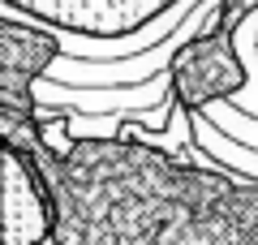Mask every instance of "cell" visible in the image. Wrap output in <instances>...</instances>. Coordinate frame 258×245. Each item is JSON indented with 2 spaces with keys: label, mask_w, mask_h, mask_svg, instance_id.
I'll list each match as a JSON object with an SVG mask.
<instances>
[{
  "label": "cell",
  "mask_w": 258,
  "mask_h": 245,
  "mask_svg": "<svg viewBox=\"0 0 258 245\" xmlns=\"http://www.w3.org/2000/svg\"><path fill=\"white\" fill-rule=\"evenodd\" d=\"M168 78H172L176 108L185 116H194V112H207L215 103L241 99V91L249 86V65L237 47V35L203 26L194 39H185L176 47Z\"/></svg>",
  "instance_id": "1"
},
{
  "label": "cell",
  "mask_w": 258,
  "mask_h": 245,
  "mask_svg": "<svg viewBox=\"0 0 258 245\" xmlns=\"http://www.w3.org/2000/svg\"><path fill=\"white\" fill-rule=\"evenodd\" d=\"M56 232V198L47 176L22 146L5 142V241L0 245H47Z\"/></svg>",
  "instance_id": "3"
},
{
  "label": "cell",
  "mask_w": 258,
  "mask_h": 245,
  "mask_svg": "<svg viewBox=\"0 0 258 245\" xmlns=\"http://www.w3.org/2000/svg\"><path fill=\"white\" fill-rule=\"evenodd\" d=\"M64 56L60 30H47L39 22H18V13H5L0 22V112L5 125L39 116L35 82Z\"/></svg>",
  "instance_id": "2"
},
{
  "label": "cell",
  "mask_w": 258,
  "mask_h": 245,
  "mask_svg": "<svg viewBox=\"0 0 258 245\" xmlns=\"http://www.w3.org/2000/svg\"><path fill=\"white\" fill-rule=\"evenodd\" d=\"M254 13H258V0H224L211 26H215V30H228V35H237V30L245 26Z\"/></svg>",
  "instance_id": "4"
}]
</instances>
